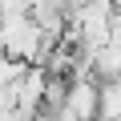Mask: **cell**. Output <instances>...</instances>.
Returning <instances> with one entry per match:
<instances>
[{
    "label": "cell",
    "mask_w": 121,
    "mask_h": 121,
    "mask_svg": "<svg viewBox=\"0 0 121 121\" xmlns=\"http://www.w3.org/2000/svg\"><path fill=\"white\" fill-rule=\"evenodd\" d=\"M101 117L121 121V81H101Z\"/></svg>",
    "instance_id": "obj_1"
},
{
    "label": "cell",
    "mask_w": 121,
    "mask_h": 121,
    "mask_svg": "<svg viewBox=\"0 0 121 121\" xmlns=\"http://www.w3.org/2000/svg\"><path fill=\"white\" fill-rule=\"evenodd\" d=\"M28 69H32V65H24V60H16V56H8V52H0V89L20 85Z\"/></svg>",
    "instance_id": "obj_2"
}]
</instances>
